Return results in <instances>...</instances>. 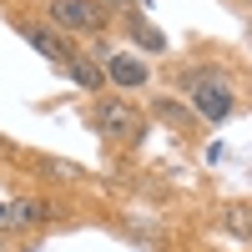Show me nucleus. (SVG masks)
Returning a JSON list of instances; mask_svg holds the SVG:
<instances>
[{"label": "nucleus", "instance_id": "nucleus-1", "mask_svg": "<svg viewBox=\"0 0 252 252\" xmlns=\"http://www.w3.org/2000/svg\"><path fill=\"white\" fill-rule=\"evenodd\" d=\"M177 86L187 91L192 116L207 121V126L227 121L232 106H237V101H232V81H227V71H217V66H187V71L177 76Z\"/></svg>", "mask_w": 252, "mask_h": 252}, {"label": "nucleus", "instance_id": "nucleus-2", "mask_svg": "<svg viewBox=\"0 0 252 252\" xmlns=\"http://www.w3.org/2000/svg\"><path fill=\"white\" fill-rule=\"evenodd\" d=\"M46 20H51V31L61 35H96V31H106V20H111V0H51L46 5Z\"/></svg>", "mask_w": 252, "mask_h": 252}, {"label": "nucleus", "instance_id": "nucleus-3", "mask_svg": "<svg viewBox=\"0 0 252 252\" xmlns=\"http://www.w3.org/2000/svg\"><path fill=\"white\" fill-rule=\"evenodd\" d=\"M91 121H96V131H106L126 146H136L146 136V116L131 106V101H121V96H101L96 106H91Z\"/></svg>", "mask_w": 252, "mask_h": 252}, {"label": "nucleus", "instance_id": "nucleus-4", "mask_svg": "<svg viewBox=\"0 0 252 252\" xmlns=\"http://www.w3.org/2000/svg\"><path fill=\"white\" fill-rule=\"evenodd\" d=\"M91 56L101 61V76H106L111 86H121V91H141L146 81H152V66H146V56H136V51H111V46H96Z\"/></svg>", "mask_w": 252, "mask_h": 252}, {"label": "nucleus", "instance_id": "nucleus-5", "mask_svg": "<svg viewBox=\"0 0 252 252\" xmlns=\"http://www.w3.org/2000/svg\"><path fill=\"white\" fill-rule=\"evenodd\" d=\"M15 31L26 35L31 46L46 56V61H56V66H66V61L76 56V46H71V40L61 35V31H51V26H40V20H15Z\"/></svg>", "mask_w": 252, "mask_h": 252}, {"label": "nucleus", "instance_id": "nucleus-6", "mask_svg": "<svg viewBox=\"0 0 252 252\" xmlns=\"http://www.w3.org/2000/svg\"><path fill=\"white\" fill-rule=\"evenodd\" d=\"M46 217H56L46 202H35V197H20L10 207H0V227H40Z\"/></svg>", "mask_w": 252, "mask_h": 252}, {"label": "nucleus", "instance_id": "nucleus-7", "mask_svg": "<svg viewBox=\"0 0 252 252\" xmlns=\"http://www.w3.org/2000/svg\"><path fill=\"white\" fill-rule=\"evenodd\" d=\"M152 116L157 121H166L172 131H197V116H192V106H182V101H172V96H152Z\"/></svg>", "mask_w": 252, "mask_h": 252}, {"label": "nucleus", "instance_id": "nucleus-8", "mask_svg": "<svg viewBox=\"0 0 252 252\" xmlns=\"http://www.w3.org/2000/svg\"><path fill=\"white\" fill-rule=\"evenodd\" d=\"M66 76L76 81V86H86V91H101V86H106V76H101V61H96L91 51H76V56L66 61Z\"/></svg>", "mask_w": 252, "mask_h": 252}, {"label": "nucleus", "instance_id": "nucleus-9", "mask_svg": "<svg viewBox=\"0 0 252 252\" xmlns=\"http://www.w3.org/2000/svg\"><path fill=\"white\" fill-rule=\"evenodd\" d=\"M126 31H131V40H136L141 51H152V56H161V51H166V35H161V31H157L141 10H131V15H126Z\"/></svg>", "mask_w": 252, "mask_h": 252}, {"label": "nucleus", "instance_id": "nucleus-10", "mask_svg": "<svg viewBox=\"0 0 252 252\" xmlns=\"http://www.w3.org/2000/svg\"><path fill=\"white\" fill-rule=\"evenodd\" d=\"M222 232L252 242V207H247V202H227V207H222Z\"/></svg>", "mask_w": 252, "mask_h": 252}, {"label": "nucleus", "instance_id": "nucleus-11", "mask_svg": "<svg viewBox=\"0 0 252 252\" xmlns=\"http://www.w3.org/2000/svg\"><path fill=\"white\" fill-rule=\"evenodd\" d=\"M31 166H35V172H46L51 182H81V177H86L76 161H61V157H31Z\"/></svg>", "mask_w": 252, "mask_h": 252}, {"label": "nucleus", "instance_id": "nucleus-12", "mask_svg": "<svg viewBox=\"0 0 252 252\" xmlns=\"http://www.w3.org/2000/svg\"><path fill=\"white\" fill-rule=\"evenodd\" d=\"M0 252H5V242H0Z\"/></svg>", "mask_w": 252, "mask_h": 252}]
</instances>
